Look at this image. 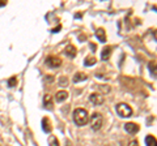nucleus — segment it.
<instances>
[{"label": "nucleus", "mask_w": 157, "mask_h": 146, "mask_svg": "<svg viewBox=\"0 0 157 146\" xmlns=\"http://www.w3.org/2000/svg\"><path fill=\"white\" fill-rule=\"evenodd\" d=\"M73 121H75V124L78 126L85 125L88 121H89V116H88L86 110L77 108V110L73 111Z\"/></svg>", "instance_id": "obj_1"}, {"label": "nucleus", "mask_w": 157, "mask_h": 146, "mask_svg": "<svg viewBox=\"0 0 157 146\" xmlns=\"http://www.w3.org/2000/svg\"><path fill=\"white\" fill-rule=\"evenodd\" d=\"M90 128L93 130H100L102 128V124H104V119L102 116L98 114V112H94L92 116H90Z\"/></svg>", "instance_id": "obj_2"}, {"label": "nucleus", "mask_w": 157, "mask_h": 146, "mask_svg": "<svg viewBox=\"0 0 157 146\" xmlns=\"http://www.w3.org/2000/svg\"><path fill=\"white\" fill-rule=\"evenodd\" d=\"M117 112L121 118H130V116H132V108L127 103H118Z\"/></svg>", "instance_id": "obj_3"}, {"label": "nucleus", "mask_w": 157, "mask_h": 146, "mask_svg": "<svg viewBox=\"0 0 157 146\" xmlns=\"http://www.w3.org/2000/svg\"><path fill=\"white\" fill-rule=\"evenodd\" d=\"M46 64L50 68H59L62 65V59H59L58 56H48L46 59Z\"/></svg>", "instance_id": "obj_4"}, {"label": "nucleus", "mask_w": 157, "mask_h": 146, "mask_svg": "<svg viewBox=\"0 0 157 146\" xmlns=\"http://www.w3.org/2000/svg\"><path fill=\"white\" fill-rule=\"evenodd\" d=\"M89 100H90V103H93L94 106H100V104H102L104 103V97H102L101 94H98V93H93V94H90V97H89Z\"/></svg>", "instance_id": "obj_5"}, {"label": "nucleus", "mask_w": 157, "mask_h": 146, "mask_svg": "<svg viewBox=\"0 0 157 146\" xmlns=\"http://www.w3.org/2000/svg\"><path fill=\"white\" fill-rule=\"evenodd\" d=\"M124 129H126V132L127 133H130V134H135L139 132V125L135 124V123H126L124 124Z\"/></svg>", "instance_id": "obj_6"}, {"label": "nucleus", "mask_w": 157, "mask_h": 146, "mask_svg": "<svg viewBox=\"0 0 157 146\" xmlns=\"http://www.w3.org/2000/svg\"><path fill=\"white\" fill-rule=\"evenodd\" d=\"M42 129H43V132H46V133H50L52 130L51 121H50L48 118H43L42 119Z\"/></svg>", "instance_id": "obj_7"}, {"label": "nucleus", "mask_w": 157, "mask_h": 146, "mask_svg": "<svg viewBox=\"0 0 157 146\" xmlns=\"http://www.w3.org/2000/svg\"><path fill=\"white\" fill-rule=\"evenodd\" d=\"M64 53L68 56V57H71V59H73V57L76 56V53H77V50H76V47L75 46H72V45H68L66 47V50H64Z\"/></svg>", "instance_id": "obj_8"}, {"label": "nucleus", "mask_w": 157, "mask_h": 146, "mask_svg": "<svg viewBox=\"0 0 157 146\" xmlns=\"http://www.w3.org/2000/svg\"><path fill=\"white\" fill-rule=\"evenodd\" d=\"M110 55H111V47L110 46H106L104 50L101 52V59L102 60H109L110 59Z\"/></svg>", "instance_id": "obj_9"}, {"label": "nucleus", "mask_w": 157, "mask_h": 146, "mask_svg": "<svg viewBox=\"0 0 157 146\" xmlns=\"http://www.w3.org/2000/svg\"><path fill=\"white\" fill-rule=\"evenodd\" d=\"M43 104H45L46 108L52 110V98H51L50 94H46L45 97H43Z\"/></svg>", "instance_id": "obj_10"}, {"label": "nucleus", "mask_w": 157, "mask_h": 146, "mask_svg": "<svg viewBox=\"0 0 157 146\" xmlns=\"http://www.w3.org/2000/svg\"><path fill=\"white\" fill-rule=\"evenodd\" d=\"M68 98V93L67 91H58L56 93V95H55V99H56V102H64L66 99Z\"/></svg>", "instance_id": "obj_11"}, {"label": "nucleus", "mask_w": 157, "mask_h": 146, "mask_svg": "<svg viewBox=\"0 0 157 146\" xmlns=\"http://www.w3.org/2000/svg\"><path fill=\"white\" fill-rule=\"evenodd\" d=\"M88 78V76L85 75V73H82V72H78L76 73L75 76H73V82H80V81H85Z\"/></svg>", "instance_id": "obj_12"}, {"label": "nucleus", "mask_w": 157, "mask_h": 146, "mask_svg": "<svg viewBox=\"0 0 157 146\" xmlns=\"http://www.w3.org/2000/svg\"><path fill=\"white\" fill-rule=\"evenodd\" d=\"M145 145L147 146H157V140L155 138V136H147L145 137Z\"/></svg>", "instance_id": "obj_13"}, {"label": "nucleus", "mask_w": 157, "mask_h": 146, "mask_svg": "<svg viewBox=\"0 0 157 146\" xmlns=\"http://www.w3.org/2000/svg\"><path fill=\"white\" fill-rule=\"evenodd\" d=\"M96 37L100 39V42H106V34L104 29H97L96 31Z\"/></svg>", "instance_id": "obj_14"}, {"label": "nucleus", "mask_w": 157, "mask_h": 146, "mask_svg": "<svg viewBox=\"0 0 157 146\" xmlns=\"http://www.w3.org/2000/svg\"><path fill=\"white\" fill-rule=\"evenodd\" d=\"M96 63H97L96 57L93 56V55H90V56H86V57H85V60H84V65H86V67H92V65H94Z\"/></svg>", "instance_id": "obj_15"}, {"label": "nucleus", "mask_w": 157, "mask_h": 146, "mask_svg": "<svg viewBox=\"0 0 157 146\" xmlns=\"http://www.w3.org/2000/svg\"><path fill=\"white\" fill-rule=\"evenodd\" d=\"M148 69H149V72H151V75L156 77V76H157V63L151 61L149 64H148Z\"/></svg>", "instance_id": "obj_16"}, {"label": "nucleus", "mask_w": 157, "mask_h": 146, "mask_svg": "<svg viewBox=\"0 0 157 146\" xmlns=\"http://www.w3.org/2000/svg\"><path fill=\"white\" fill-rule=\"evenodd\" d=\"M48 145L50 146H59V141L55 136H50V138H48Z\"/></svg>", "instance_id": "obj_17"}, {"label": "nucleus", "mask_w": 157, "mask_h": 146, "mask_svg": "<svg viewBox=\"0 0 157 146\" xmlns=\"http://www.w3.org/2000/svg\"><path fill=\"white\" fill-rule=\"evenodd\" d=\"M16 85H17V78L16 77H11V78L8 80V86L9 87H14Z\"/></svg>", "instance_id": "obj_18"}, {"label": "nucleus", "mask_w": 157, "mask_h": 146, "mask_svg": "<svg viewBox=\"0 0 157 146\" xmlns=\"http://www.w3.org/2000/svg\"><path fill=\"white\" fill-rule=\"evenodd\" d=\"M128 146H139V142H137L136 140H134V141H131V142L128 144Z\"/></svg>", "instance_id": "obj_19"}, {"label": "nucleus", "mask_w": 157, "mask_h": 146, "mask_svg": "<svg viewBox=\"0 0 157 146\" xmlns=\"http://www.w3.org/2000/svg\"><path fill=\"white\" fill-rule=\"evenodd\" d=\"M58 30H60V25H59L58 27H55V29H52L51 31H52V33H55V31H58Z\"/></svg>", "instance_id": "obj_20"}, {"label": "nucleus", "mask_w": 157, "mask_h": 146, "mask_svg": "<svg viewBox=\"0 0 157 146\" xmlns=\"http://www.w3.org/2000/svg\"><path fill=\"white\" fill-rule=\"evenodd\" d=\"M4 5H7V2H3L2 0V2H0V7H4Z\"/></svg>", "instance_id": "obj_21"}, {"label": "nucleus", "mask_w": 157, "mask_h": 146, "mask_svg": "<svg viewBox=\"0 0 157 146\" xmlns=\"http://www.w3.org/2000/svg\"><path fill=\"white\" fill-rule=\"evenodd\" d=\"M153 37H155V39L157 41V30H155V31H153Z\"/></svg>", "instance_id": "obj_22"}]
</instances>
